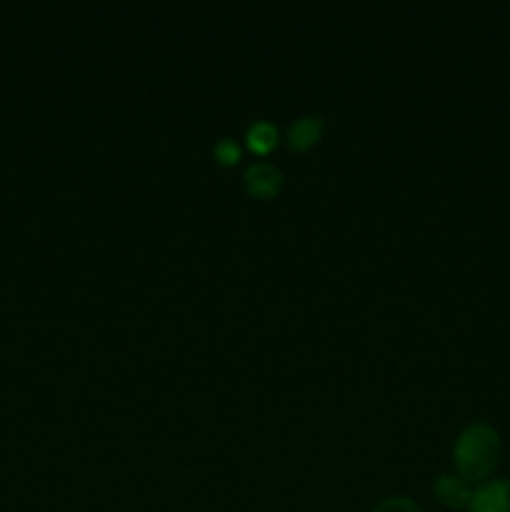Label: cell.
Wrapping results in <instances>:
<instances>
[{"instance_id": "cell-6", "label": "cell", "mask_w": 510, "mask_h": 512, "mask_svg": "<svg viewBox=\"0 0 510 512\" xmlns=\"http://www.w3.org/2000/svg\"><path fill=\"white\" fill-rule=\"evenodd\" d=\"M245 140H248V145L255 153H268V150H273L278 145V128L273 123H268V120H258V123H253L248 128Z\"/></svg>"}, {"instance_id": "cell-3", "label": "cell", "mask_w": 510, "mask_h": 512, "mask_svg": "<svg viewBox=\"0 0 510 512\" xmlns=\"http://www.w3.org/2000/svg\"><path fill=\"white\" fill-rule=\"evenodd\" d=\"M245 188L255 198H270L283 188V173L273 163H253L245 170Z\"/></svg>"}, {"instance_id": "cell-7", "label": "cell", "mask_w": 510, "mask_h": 512, "mask_svg": "<svg viewBox=\"0 0 510 512\" xmlns=\"http://www.w3.org/2000/svg\"><path fill=\"white\" fill-rule=\"evenodd\" d=\"M373 512H423V508L415 500L405 498V495H393V498L380 500Z\"/></svg>"}, {"instance_id": "cell-5", "label": "cell", "mask_w": 510, "mask_h": 512, "mask_svg": "<svg viewBox=\"0 0 510 512\" xmlns=\"http://www.w3.org/2000/svg\"><path fill=\"white\" fill-rule=\"evenodd\" d=\"M320 133H323V118L303 115V118H298L293 125H290L288 140L295 150H305L313 143H318Z\"/></svg>"}, {"instance_id": "cell-8", "label": "cell", "mask_w": 510, "mask_h": 512, "mask_svg": "<svg viewBox=\"0 0 510 512\" xmlns=\"http://www.w3.org/2000/svg\"><path fill=\"white\" fill-rule=\"evenodd\" d=\"M215 158H218L223 165H230L240 158V148L230 138H223L218 145H215Z\"/></svg>"}, {"instance_id": "cell-1", "label": "cell", "mask_w": 510, "mask_h": 512, "mask_svg": "<svg viewBox=\"0 0 510 512\" xmlns=\"http://www.w3.org/2000/svg\"><path fill=\"white\" fill-rule=\"evenodd\" d=\"M455 465L460 478L483 480L495 470L500 460V435L493 425L473 423L455 440Z\"/></svg>"}, {"instance_id": "cell-4", "label": "cell", "mask_w": 510, "mask_h": 512, "mask_svg": "<svg viewBox=\"0 0 510 512\" xmlns=\"http://www.w3.org/2000/svg\"><path fill=\"white\" fill-rule=\"evenodd\" d=\"M433 490L440 503L450 505V508H465V505H470L475 493L468 480L460 478V475H438Z\"/></svg>"}, {"instance_id": "cell-2", "label": "cell", "mask_w": 510, "mask_h": 512, "mask_svg": "<svg viewBox=\"0 0 510 512\" xmlns=\"http://www.w3.org/2000/svg\"><path fill=\"white\" fill-rule=\"evenodd\" d=\"M468 512H510V480H490L473 493Z\"/></svg>"}]
</instances>
